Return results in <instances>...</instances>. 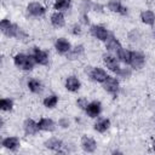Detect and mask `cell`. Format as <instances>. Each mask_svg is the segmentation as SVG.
Returning a JSON list of instances; mask_svg holds the SVG:
<instances>
[{
  "mask_svg": "<svg viewBox=\"0 0 155 155\" xmlns=\"http://www.w3.org/2000/svg\"><path fill=\"white\" fill-rule=\"evenodd\" d=\"M82 52V46H79V47H75V50H74V52L70 54V58L71 59H74L75 58V56L76 54H79V53H81Z\"/></svg>",
  "mask_w": 155,
  "mask_h": 155,
  "instance_id": "83f0119b",
  "label": "cell"
},
{
  "mask_svg": "<svg viewBox=\"0 0 155 155\" xmlns=\"http://www.w3.org/2000/svg\"><path fill=\"white\" fill-rule=\"evenodd\" d=\"M0 107L2 110H11L12 109V101L10 99H1Z\"/></svg>",
  "mask_w": 155,
  "mask_h": 155,
  "instance_id": "4316f807",
  "label": "cell"
},
{
  "mask_svg": "<svg viewBox=\"0 0 155 155\" xmlns=\"http://www.w3.org/2000/svg\"><path fill=\"white\" fill-rule=\"evenodd\" d=\"M15 63L17 67L25 69V70H30L33 68V61L30 57L25 56V54H17L15 57Z\"/></svg>",
  "mask_w": 155,
  "mask_h": 155,
  "instance_id": "7a4b0ae2",
  "label": "cell"
},
{
  "mask_svg": "<svg viewBox=\"0 0 155 155\" xmlns=\"http://www.w3.org/2000/svg\"><path fill=\"white\" fill-rule=\"evenodd\" d=\"M81 144H82V148H84L87 153H92V151H94V149H96V142H94L92 138L82 137Z\"/></svg>",
  "mask_w": 155,
  "mask_h": 155,
  "instance_id": "ba28073f",
  "label": "cell"
},
{
  "mask_svg": "<svg viewBox=\"0 0 155 155\" xmlns=\"http://www.w3.org/2000/svg\"><path fill=\"white\" fill-rule=\"evenodd\" d=\"M107 47L110 50V51H119L121 47H120V44L116 39L114 38H110L107 40Z\"/></svg>",
  "mask_w": 155,
  "mask_h": 155,
  "instance_id": "7402d4cb",
  "label": "cell"
},
{
  "mask_svg": "<svg viewBox=\"0 0 155 155\" xmlns=\"http://www.w3.org/2000/svg\"><path fill=\"white\" fill-rule=\"evenodd\" d=\"M104 87L108 92L113 93V94H116L117 93V90H119V84L117 81L114 79V78H110L108 76L107 80H105V84H104Z\"/></svg>",
  "mask_w": 155,
  "mask_h": 155,
  "instance_id": "3957f363",
  "label": "cell"
},
{
  "mask_svg": "<svg viewBox=\"0 0 155 155\" xmlns=\"http://www.w3.org/2000/svg\"><path fill=\"white\" fill-rule=\"evenodd\" d=\"M67 88L69 90V91H76L79 87H80V82H79V80L76 79V78H74V76H71V78H69L68 80H67Z\"/></svg>",
  "mask_w": 155,
  "mask_h": 155,
  "instance_id": "ac0fdd59",
  "label": "cell"
},
{
  "mask_svg": "<svg viewBox=\"0 0 155 155\" xmlns=\"http://www.w3.org/2000/svg\"><path fill=\"white\" fill-rule=\"evenodd\" d=\"M78 105H79L80 108H82V109H84V108L86 109V108H87V102H86V99H85V98L79 99V101H78Z\"/></svg>",
  "mask_w": 155,
  "mask_h": 155,
  "instance_id": "f1b7e54d",
  "label": "cell"
},
{
  "mask_svg": "<svg viewBox=\"0 0 155 155\" xmlns=\"http://www.w3.org/2000/svg\"><path fill=\"white\" fill-rule=\"evenodd\" d=\"M154 36H155V33H154Z\"/></svg>",
  "mask_w": 155,
  "mask_h": 155,
  "instance_id": "1f68e13d",
  "label": "cell"
},
{
  "mask_svg": "<svg viewBox=\"0 0 155 155\" xmlns=\"http://www.w3.org/2000/svg\"><path fill=\"white\" fill-rule=\"evenodd\" d=\"M61 125H62L63 127H67V126H68V122H67L65 120H62V121H61Z\"/></svg>",
  "mask_w": 155,
  "mask_h": 155,
  "instance_id": "f546056e",
  "label": "cell"
},
{
  "mask_svg": "<svg viewBox=\"0 0 155 155\" xmlns=\"http://www.w3.org/2000/svg\"><path fill=\"white\" fill-rule=\"evenodd\" d=\"M70 5V0H57L54 2V8L56 10H64L68 8Z\"/></svg>",
  "mask_w": 155,
  "mask_h": 155,
  "instance_id": "d4e9b609",
  "label": "cell"
},
{
  "mask_svg": "<svg viewBox=\"0 0 155 155\" xmlns=\"http://www.w3.org/2000/svg\"><path fill=\"white\" fill-rule=\"evenodd\" d=\"M24 130L28 134H35L36 131L39 130V125H36L33 120H27L24 124Z\"/></svg>",
  "mask_w": 155,
  "mask_h": 155,
  "instance_id": "2e32d148",
  "label": "cell"
},
{
  "mask_svg": "<svg viewBox=\"0 0 155 155\" xmlns=\"http://www.w3.org/2000/svg\"><path fill=\"white\" fill-rule=\"evenodd\" d=\"M91 78H92L93 80L98 81V82H103V81L107 80L108 76H107V74H105L104 70H102V69H99V68H94V69L91 71Z\"/></svg>",
  "mask_w": 155,
  "mask_h": 155,
  "instance_id": "52a82bcc",
  "label": "cell"
},
{
  "mask_svg": "<svg viewBox=\"0 0 155 155\" xmlns=\"http://www.w3.org/2000/svg\"><path fill=\"white\" fill-rule=\"evenodd\" d=\"M18 144H19V142H18V139L15 138V137L6 138V139H4V142H2V145H4L5 148L10 149V150H15V149H17Z\"/></svg>",
  "mask_w": 155,
  "mask_h": 155,
  "instance_id": "4fadbf2b",
  "label": "cell"
},
{
  "mask_svg": "<svg viewBox=\"0 0 155 155\" xmlns=\"http://www.w3.org/2000/svg\"><path fill=\"white\" fill-rule=\"evenodd\" d=\"M28 87H29L30 91H33V92H35V93L41 91V84H40L38 80H30V81L28 82Z\"/></svg>",
  "mask_w": 155,
  "mask_h": 155,
  "instance_id": "cb8c5ba5",
  "label": "cell"
},
{
  "mask_svg": "<svg viewBox=\"0 0 155 155\" xmlns=\"http://www.w3.org/2000/svg\"><path fill=\"white\" fill-rule=\"evenodd\" d=\"M133 68H140L144 63V57L139 52H131V62Z\"/></svg>",
  "mask_w": 155,
  "mask_h": 155,
  "instance_id": "277c9868",
  "label": "cell"
},
{
  "mask_svg": "<svg viewBox=\"0 0 155 155\" xmlns=\"http://www.w3.org/2000/svg\"><path fill=\"white\" fill-rule=\"evenodd\" d=\"M91 33L92 35H94L97 39L99 40H107V36H108V33L107 30L103 28V27H99V25H94L91 28Z\"/></svg>",
  "mask_w": 155,
  "mask_h": 155,
  "instance_id": "8992f818",
  "label": "cell"
},
{
  "mask_svg": "<svg viewBox=\"0 0 155 155\" xmlns=\"http://www.w3.org/2000/svg\"><path fill=\"white\" fill-rule=\"evenodd\" d=\"M142 21L145 24H154L155 22V15L151 11H145L142 13Z\"/></svg>",
  "mask_w": 155,
  "mask_h": 155,
  "instance_id": "d6986e66",
  "label": "cell"
},
{
  "mask_svg": "<svg viewBox=\"0 0 155 155\" xmlns=\"http://www.w3.org/2000/svg\"><path fill=\"white\" fill-rule=\"evenodd\" d=\"M45 145H46L47 148H50V149L58 150V149L62 147V142H61L59 139H57V138H51V139H48V140L45 143Z\"/></svg>",
  "mask_w": 155,
  "mask_h": 155,
  "instance_id": "ffe728a7",
  "label": "cell"
},
{
  "mask_svg": "<svg viewBox=\"0 0 155 155\" xmlns=\"http://www.w3.org/2000/svg\"><path fill=\"white\" fill-rule=\"evenodd\" d=\"M153 148H154V150H155V142H154V144H153Z\"/></svg>",
  "mask_w": 155,
  "mask_h": 155,
  "instance_id": "4dcf8cb0",
  "label": "cell"
},
{
  "mask_svg": "<svg viewBox=\"0 0 155 155\" xmlns=\"http://www.w3.org/2000/svg\"><path fill=\"white\" fill-rule=\"evenodd\" d=\"M104 63L107 64V67L113 70V71H119V67H117V62L113 56H104Z\"/></svg>",
  "mask_w": 155,
  "mask_h": 155,
  "instance_id": "7c38bea8",
  "label": "cell"
},
{
  "mask_svg": "<svg viewBox=\"0 0 155 155\" xmlns=\"http://www.w3.org/2000/svg\"><path fill=\"white\" fill-rule=\"evenodd\" d=\"M117 56H119L120 61L124 62V63H130L131 62V52H128L127 50H121L120 48L117 51Z\"/></svg>",
  "mask_w": 155,
  "mask_h": 155,
  "instance_id": "44dd1931",
  "label": "cell"
},
{
  "mask_svg": "<svg viewBox=\"0 0 155 155\" xmlns=\"http://www.w3.org/2000/svg\"><path fill=\"white\" fill-rule=\"evenodd\" d=\"M86 111H87V114H88L90 116H92V117L97 116V115L99 114V111H101V103H99V102H92L91 104L87 105Z\"/></svg>",
  "mask_w": 155,
  "mask_h": 155,
  "instance_id": "30bf717a",
  "label": "cell"
},
{
  "mask_svg": "<svg viewBox=\"0 0 155 155\" xmlns=\"http://www.w3.org/2000/svg\"><path fill=\"white\" fill-rule=\"evenodd\" d=\"M57 97L56 96H50V97H47L45 101H44V104L46 105V107H48V108H52V107H54L56 104H57Z\"/></svg>",
  "mask_w": 155,
  "mask_h": 155,
  "instance_id": "484cf974",
  "label": "cell"
},
{
  "mask_svg": "<svg viewBox=\"0 0 155 155\" xmlns=\"http://www.w3.org/2000/svg\"><path fill=\"white\" fill-rule=\"evenodd\" d=\"M33 54H34V58H35V61H36L38 63H40V64H46V63H47V54H46L44 51H41V50L34 47Z\"/></svg>",
  "mask_w": 155,
  "mask_h": 155,
  "instance_id": "9c48e42d",
  "label": "cell"
},
{
  "mask_svg": "<svg viewBox=\"0 0 155 155\" xmlns=\"http://www.w3.org/2000/svg\"><path fill=\"white\" fill-rule=\"evenodd\" d=\"M0 27H1L2 33L7 36H19L21 35V29L17 25L11 24L10 21H7V19H2L0 23Z\"/></svg>",
  "mask_w": 155,
  "mask_h": 155,
  "instance_id": "6da1fadb",
  "label": "cell"
},
{
  "mask_svg": "<svg viewBox=\"0 0 155 155\" xmlns=\"http://www.w3.org/2000/svg\"><path fill=\"white\" fill-rule=\"evenodd\" d=\"M38 125H39V128L44 130V131H53L54 130V124L50 119H42Z\"/></svg>",
  "mask_w": 155,
  "mask_h": 155,
  "instance_id": "9a60e30c",
  "label": "cell"
},
{
  "mask_svg": "<svg viewBox=\"0 0 155 155\" xmlns=\"http://www.w3.org/2000/svg\"><path fill=\"white\" fill-rule=\"evenodd\" d=\"M56 48L58 52L64 53V52H68L70 50V44L64 39H58L56 42Z\"/></svg>",
  "mask_w": 155,
  "mask_h": 155,
  "instance_id": "8fae6325",
  "label": "cell"
},
{
  "mask_svg": "<svg viewBox=\"0 0 155 155\" xmlns=\"http://www.w3.org/2000/svg\"><path fill=\"white\" fill-rule=\"evenodd\" d=\"M109 124H110L109 120L104 119V120H101L99 122H97V124L94 125V128H96V131H98V132H104V131L108 130Z\"/></svg>",
  "mask_w": 155,
  "mask_h": 155,
  "instance_id": "603a6c76",
  "label": "cell"
},
{
  "mask_svg": "<svg viewBox=\"0 0 155 155\" xmlns=\"http://www.w3.org/2000/svg\"><path fill=\"white\" fill-rule=\"evenodd\" d=\"M51 22H52V24H53L54 27H62V25L64 24V17H63L62 13L56 12V13L52 15V17H51Z\"/></svg>",
  "mask_w": 155,
  "mask_h": 155,
  "instance_id": "e0dca14e",
  "label": "cell"
},
{
  "mask_svg": "<svg viewBox=\"0 0 155 155\" xmlns=\"http://www.w3.org/2000/svg\"><path fill=\"white\" fill-rule=\"evenodd\" d=\"M109 8L111 11H114V12H120L122 15L126 13V8L124 6H121V4H120L119 0H110L109 1Z\"/></svg>",
  "mask_w": 155,
  "mask_h": 155,
  "instance_id": "5bb4252c",
  "label": "cell"
},
{
  "mask_svg": "<svg viewBox=\"0 0 155 155\" xmlns=\"http://www.w3.org/2000/svg\"><path fill=\"white\" fill-rule=\"evenodd\" d=\"M28 12L33 16H41V15H44L45 8L38 2H31L28 5Z\"/></svg>",
  "mask_w": 155,
  "mask_h": 155,
  "instance_id": "5b68a950",
  "label": "cell"
}]
</instances>
